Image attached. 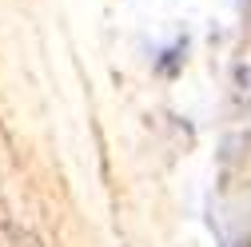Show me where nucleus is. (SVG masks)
I'll return each mask as SVG.
<instances>
[]
</instances>
